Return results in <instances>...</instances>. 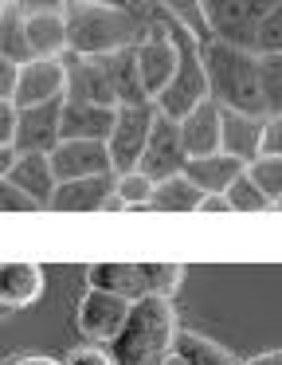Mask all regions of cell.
<instances>
[{"label":"cell","instance_id":"cell-1","mask_svg":"<svg viewBox=\"0 0 282 365\" xmlns=\"http://www.w3.org/2000/svg\"><path fill=\"white\" fill-rule=\"evenodd\" d=\"M67 56H86L102 59L114 51L137 48L149 36V16L130 4V9H106V4H86V0H70L67 9Z\"/></svg>","mask_w":282,"mask_h":365},{"label":"cell","instance_id":"cell-26","mask_svg":"<svg viewBox=\"0 0 282 365\" xmlns=\"http://www.w3.org/2000/svg\"><path fill=\"white\" fill-rule=\"evenodd\" d=\"M0 59H12V63H31V43H28V24H24L20 9H8L0 16Z\"/></svg>","mask_w":282,"mask_h":365},{"label":"cell","instance_id":"cell-24","mask_svg":"<svg viewBox=\"0 0 282 365\" xmlns=\"http://www.w3.org/2000/svg\"><path fill=\"white\" fill-rule=\"evenodd\" d=\"M200 200H204V192L180 173V177H169V181H157L153 200H149V212H196Z\"/></svg>","mask_w":282,"mask_h":365},{"label":"cell","instance_id":"cell-40","mask_svg":"<svg viewBox=\"0 0 282 365\" xmlns=\"http://www.w3.org/2000/svg\"><path fill=\"white\" fill-rule=\"evenodd\" d=\"M196 212H231V205H227V197H204Z\"/></svg>","mask_w":282,"mask_h":365},{"label":"cell","instance_id":"cell-12","mask_svg":"<svg viewBox=\"0 0 282 365\" xmlns=\"http://www.w3.org/2000/svg\"><path fill=\"white\" fill-rule=\"evenodd\" d=\"M67 67V103H90V106H118L110 75L102 67V59L86 56H63Z\"/></svg>","mask_w":282,"mask_h":365},{"label":"cell","instance_id":"cell-34","mask_svg":"<svg viewBox=\"0 0 282 365\" xmlns=\"http://www.w3.org/2000/svg\"><path fill=\"white\" fill-rule=\"evenodd\" d=\"M36 208H39V205L20 189V185H12L8 177L0 181V212H36Z\"/></svg>","mask_w":282,"mask_h":365},{"label":"cell","instance_id":"cell-46","mask_svg":"<svg viewBox=\"0 0 282 365\" xmlns=\"http://www.w3.org/2000/svg\"><path fill=\"white\" fill-rule=\"evenodd\" d=\"M4 12H8V9H0V16H4Z\"/></svg>","mask_w":282,"mask_h":365},{"label":"cell","instance_id":"cell-17","mask_svg":"<svg viewBox=\"0 0 282 365\" xmlns=\"http://www.w3.org/2000/svg\"><path fill=\"white\" fill-rule=\"evenodd\" d=\"M219 122H224V106L216 98H204L188 118H180V138H184L188 158L219 153Z\"/></svg>","mask_w":282,"mask_h":365},{"label":"cell","instance_id":"cell-15","mask_svg":"<svg viewBox=\"0 0 282 365\" xmlns=\"http://www.w3.org/2000/svg\"><path fill=\"white\" fill-rule=\"evenodd\" d=\"M219 153L251 165L263 153V118L239 114V110H224V122H219Z\"/></svg>","mask_w":282,"mask_h":365},{"label":"cell","instance_id":"cell-28","mask_svg":"<svg viewBox=\"0 0 282 365\" xmlns=\"http://www.w3.org/2000/svg\"><path fill=\"white\" fill-rule=\"evenodd\" d=\"M258 91H263V110L282 114V56H258Z\"/></svg>","mask_w":282,"mask_h":365},{"label":"cell","instance_id":"cell-42","mask_svg":"<svg viewBox=\"0 0 282 365\" xmlns=\"http://www.w3.org/2000/svg\"><path fill=\"white\" fill-rule=\"evenodd\" d=\"M243 365H282V349H271V354H258V357H251V361H243Z\"/></svg>","mask_w":282,"mask_h":365},{"label":"cell","instance_id":"cell-10","mask_svg":"<svg viewBox=\"0 0 282 365\" xmlns=\"http://www.w3.org/2000/svg\"><path fill=\"white\" fill-rule=\"evenodd\" d=\"M63 142V98L43 106H28L16 118V153H51Z\"/></svg>","mask_w":282,"mask_h":365},{"label":"cell","instance_id":"cell-27","mask_svg":"<svg viewBox=\"0 0 282 365\" xmlns=\"http://www.w3.org/2000/svg\"><path fill=\"white\" fill-rule=\"evenodd\" d=\"M153 189H157V181H149L141 169L118 173V181H114V197H118V205H122V212H130V208H149Z\"/></svg>","mask_w":282,"mask_h":365},{"label":"cell","instance_id":"cell-5","mask_svg":"<svg viewBox=\"0 0 282 365\" xmlns=\"http://www.w3.org/2000/svg\"><path fill=\"white\" fill-rule=\"evenodd\" d=\"M274 4H278V0H204L208 36L255 51V32Z\"/></svg>","mask_w":282,"mask_h":365},{"label":"cell","instance_id":"cell-6","mask_svg":"<svg viewBox=\"0 0 282 365\" xmlns=\"http://www.w3.org/2000/svg\"><path fill=\"white\" fill-rule=\"evenodd\" d=\"M153 122H157V106L153 103L118 106L114 130H110V138H106L114 173H130V169H137L141 153H145V145H149V134H153Z\"/></svg>","mask_w":282,"mask_h":365},{"label":"cell","instance_id":"cell-29","mask_svg":"<svg viewBox=\"0 0 282 365\" xmlns=\"http://www.w3.org/2000/svg\"><path fill=\"white\" fill-rule=\"evenodd\" d=\"M224 197H227V205H231V212H271L274 208L271 200L263 197V189L247 177V169H243V177H235V185Z\"/></svg>","mask_w":282,"mask_h":365},{"label":"cell","instance_id":"cell-9","mask_svg":"<svg viewBox=\"0 0 282 365\" xmlns=\"http://www.w3.org/2000/svg\"><path fill=\"white\" fill-rule=\"evenodd\" d=\"M67 98V67L63 59H31L20 67V83H16V110L28 106H43V103H59Z\"/></svg>","mask_w":282,"mask_h":365},{"label":"cell","instance_id":"cell-43","mask_svg":"<svg viewBox=\"0 0 282 365\" xmlns=\"http://www.w3.org/2000/svg\"><path fill=\"white\" fill-rule=\"evenodd\" d=\"M86 4H106V9H130L133 0H86Z\"/></svg>","mask_w":282,"mask_h":365},{"label":"cell","instance_id":"cell-45","mask_svg":"<svg viewBox=\"0 0 282 365\" xmlns=\"http://www.w3.org/2000/svg\"><path fill=\"white\" fill-rule=\"evenodd\" d=\"M161 365H184V361H180V357H164Z\"/></svg>","mask_w":282,"mask_h":365},{"label":"cell","instance_id":"cell-22","mask_svg":"<svg viewBox=\"0 0 282 365\" xmlns=\"http://www.w3.org/2000/svg\"><path fill=\"white\" fill-rule=\"evenodd\" d=\"M102 67L110 75V87H114L118 106H141V103H153L141 87V71H137V51L125 48L114 51V56H102Z\"/></svg>","mask_w":282,"mask_h":365},{"label":"cell","instance_id":"cell-18","mask_svg":"<svg viewBox=\"0 0 282 365\" xmlns=\"http://www.w3.org/2000/svg\"><path fill=\"white\" fill-rule=\"evenodd\" d=\"M8 181L20 185L39 208L51 205L55 189H59V177H55V169H51V153H16V165H12V173H8Z\"/></svg>","mask_w":282,"mask_h":365},{"label":"cell","instance_id":"cell-36","mask_svg":"<svg viewBox=\"0 0 282 365\" xmlns=\"http://www.w3.org/2000/svg\"><path fill=\"white\" fill-rule=\"evenodd\" d=\"M16 83H20V63L0 59V103H12L16 98Z\"/></svg>","mask_w":282,"mask_h":365},{"label":"cell","instance_id":"cell-41","mask_svg":"<svg viewBox=\"0 0 282 365\" xmlns=\"http://www.w3.org/2000/svg\"><path fill=\"white\" fill-rule=\"evenodd\" d=\"M12 165H16V150L12 145H0V181L12 173Z\"/></svg>","mask_w":282,"mask_h":365},{"label":"cell","instance_id":"cell-16","mask_svg":"<svg viewBox=\"0 0 282 365\" xmlns=\"http://www.w3.org/2000/svg\"><path fill=\"white\" fill-rule=\"evenodd\" d=\"M118 106H90L63 98V142H106Z\"/></svg>","mask_w":282,"mask_h":365},{"label":"cell","instance_id":"cell-20","mask_svg":"<svg viewBox=\"0 0 282 365\" xmlns=\"http://www.w3.org/2000/svg\"><path fill=\"white\" fill-rule=\"evenodd\" d=\"M86 287H94V291H106V294H122V299H130V302L145 299L141 263H125V259L90 263V267H86Z\"/></svg>","mask_w":282,"mask_h":365},{"label":"cell","instance_id":"cell-38","mask_svg":"<svg viewBox=\"0 0 282 365\" xmlns=\"http://www.w3.org/2000/svg\"><path fill=\"white\" fill-rule=\"evenodd\" d=\"M70 0H20V12H63Z\"/></svg>","mask_w":282,"mask_h":365},{"label":"cell","instance_id":"cell-7","mask_svg":"<svg viewBox=\"0 0 282 365\" xmlns=\"http://www.w3.org/2000/svg\"><path fill=\"white\" fill-rule=\"evenodd\" d=\"M130 307L133 302L122 299V294H106V291L86 287V294L75 307V326H78V334H83V341H90V346H110V341L122 334L125 318H130Z\"/></svg>","mask_w":282,"mask_h":365},{"label":"cell","instance_id":"cell-2","mask_svg":"<svg viewBox=\"0 0 282 365\" xmlns=\"http://www.w3.org/2000/svg\"><path fill=\"white\" fill-rule=\"evenodd\" d=\"M200 59H204V75H208V98H216L224 110L266 118L255 51L235 48V43H224V40H204Z\"/></svg>","mask_w":282,"mask_h":365},{"label":"cell","instance_id":"cell-14","mask_svg":"<svg viewBox=\"0 0 282 365\" xmlns=\"http://www.w3.org/2000/svg\"><path fill=\"white\" fill-rule=\"evenodd\" d=\"M114 181L118 173H102V177H83V181H59L51 197V212H102L106 200L114 197Z\"/></svg>","mask_w":282,"mask_h":365},{"label":"cell","instance_id":"cell-44","mask_svg":"<svg viewBox=\"0 0 282 365\" xmlns=\"http://www.w3.org/2000/svg\"><path fill=\"white\" fill-rule=\"evenodd\" d=\"M0 9H20V0H0Z\"/></svg>","mask_w":282,"mask_h":365},{"label":"cell","instance_id":"cell-23","mask_svg":"<svg viewBox=\"0 0 282 365\" xmlns=\"http://www.w3.org/2000/svg\"><path fill=\"white\" fill-rule=\"evenodd\" d=\"M172 357H180L184 365H239L231 349H224L219 341L204 338V334H196V330H180L177 334Z\"/></svg>","mask_w":282,"mask_h":365},{"label":"cell","instance_id":"cell-33","mask_svg":"<svg viewBox=\"0 0 282 365\" xmlns=\"http://www.w3.org/2000/svg\"><path fill=\"white\" fill-rule=\"evenodd\" d=\"M63 365H118V361H114V354H110V346H90V341H83V346L67 349Z\"/></svg>","mask_w":282,"mask_h":365},{"label":"cell","instance_id":"cell-3","mask_svg":"<svg viewBox=\"0 0 282 365\" xmlns=\"http://www.w3.org/2000/svg\"><path fill=\"white\" fill-rule=\"evenodd\" d=\"M177 310H172V299H137L130 307V318H125L122 334L110 341V354H114L118 365H161L164 357H172V346H177Z\"/></svg>","mask_w":282,"mask_h":365},{"label":"cell","instance_id":"cell-13","mask_svg":"<svg viewBox=\"0 0 282 365\" xmlns=\"http://www.w3.org/2000/svg\"><path fill=\"white\" fill-rule=\"evenodd\" d=\"M47 291V275L39 263L8 259L0 263V310H24L36 307Z\"/></svg>","mask_w":282,"mask_h":365},{"label":"cell","instance_id":"cell-37","mask_svg":"<svg viewBox=\"0 0 282 365\" xmlns=\"http://www.w3.org/2000/svg\"><path fill=\"white\" fill-rule=\"evenodd\" d=\"M16 118H20L16 103H0V145L16 142Z\"/></svg>","mask_w":282,"mask_h":365},{"label":"cell","instance_id":"cell-19","mask_svg":"<svg viewBox=\"0 0 282 365\" xmlns=\"http://www.w3.org/2000/svg\"><path fill=\"white\" fill-rule=\"evenodd\" d=\"M243 161L227 158V153H208V158H188L184 177L204 192V197H224L235 185V177H243Z\"/></svg>","mask_w":282,"mask_h":365},{"label":"cell","instance_id":"cell-8","mask_svg":"<svg viewBox=\"0 0 282 365\" xmlns=\"http://www.w3.org/2000/svg\"><path fill=\"white\" fill-rule=\"evenodd\" d=\"M188 165V150H184V138H180V122L164 118L157 110L153 122V134H149V145L141 153L137 169L149 177V181H169V177H180Z\"/></svg>","mask_w":282,"mask_h":365},{"label":"cell","instance_id":"cell-25","mask_svg":"<svg viewBox=\"0 0 282 365\" xmlns=\"http://www.w3.org/2000/svg\"><path fill=\"white\" fill-rule=\"evenodd\" d=\"M141 283H145V294L153 299H172L184 283V263L177 259H149L141 263Z\"/></svg>","mask_w":282,"mask_h":365},{"label":"cell","instance_id":"cell-31","mask_svg":"<svg viewBox=\"0 0 282 365\" xmlns=\"http://www.w3.org/2000/svg\"><path fill=\"white\" fill-rule=\"evenodd\" d=\"M157 4H161L169 16H177L200 43L212 40V36H208V20H204V0H157Z\"/></svg>","mask_w":282,"mask_h":365},{"label":"cell","instance_id":"cell-11","mask_svg":"<svg viewBox=\"0 0 282 365\" xmlns=\"http://www.w3.org/2000/svg\"><path fill=\"white\" fill-rule=\"evenodd\" d=\"M51 169L59 181H83V177L114 173L106 142H59L51 150Z\"/></svg>","mask_w":282,"mask_h":365},{"label":"cell","instance_id":"cell-4","mask_svg":"<svg viewBox=\"0 0 282 365\" xmlns=\"http://www.w3.org/2000/svg\"><path fill=\"white\" fill-rule=\"evenodd\" d=\"M153 9H157V16H161V24L169 28V36L177 40V51H180L177 75H172V83L153 98V106L164 114V118L180 122V118H188L204 98H208V75H204V59H200V40H196L177 16H169L157 0H153Z\"/></svg>","mask_w":282,"mask_h":365},{"label":"cell","instance_id":"cell-32","mask_svg":"<svg viewBox=\"0 0 282 365\" xmlns=\"http://www.w3.org/2000/svg\"><path fill=\"white\" fill-rule=\"evenodd\" d=\"M255 56H282V0L263 16V24H258Z\"/></svg>","mask_w":282,"mask_h":365},{"label":"cell","instance_id":"cell-30","mask_svg":"<svg viewBox=\"0 0 282 365\" xmlns=\"http://www.w3.org/2000/svg\"><path fill=\"white\" fill-rule=\"evenodd\" d=\"M247 177L263 189V197L271 200H282V158H266V153H258L255 161L247 165Z\"/></svg>","mask_w":282,"mask_h":365},{"label":"cell","instance_id":"cell-21","mask_svg":"<svg viewBox=\"0 0 282 365\" xmlns=\"http://www.w3.org/2000/svg\"><path fill=\"white\" fill-rule=\"evenodd\" d=\"M31 59H63L67 56V16L63 12H24Z\"/></svg>","mask_w":282,"mask_h":365},{"label":"cell","instance_id":"cell-39","mask_svg":"<svg viewBox=\"0 0 282 365\" xmlns=\"http://www.w3.org/2000/svg\"><path fill=\"white\" fill-rule=\"evenodd\" d=\"M8 365H63L59 357H47V354H16Z\"/></svg>","mask_w":282,"mask_h":365},{"label":"cell","instance_id":"cell-35","mask_svg":"<svg viewBox=\"0 0 282 365\" xmlns=\"http://www.w3.org/2000/svg\"><path fill=\"white\" fill-rule=\"evenodd\" d=\"M263 153L266 158H282V114H266L263 118Z\"/></svg>","mask_w":282,"mask_h":365}]
</instances>
